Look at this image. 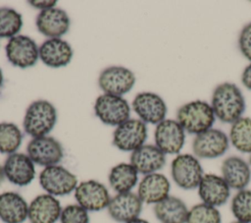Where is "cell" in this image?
<instances>
[{
	"instance_id": "d6986e66",
	"label": "cell",
	"mask_w": 251,
	"mask_h": 223,
	"mask_svg": "<svg viewBox=\"0 0 251 223\" xmlns=\"http://www.w3.org/2000/svg\"><path fill=\"white\" fill-rule=\"evenodd\" d=\"M35 25L44 36L60 38L69 30L70 18L64 10L54 7L41 11L36 17Z\"/></svg>"
},
{
	"instance_id": "7402d4cb",
	"label": "cell",
	"mask_w": 251,
	"mask_h": 223,
	"mask_svg": "<svg viewBox=\"0 0 251 223\" xmlns=\"http://www.w3.org/2000/svg\"><path fill=\"white\" fill-rule=\"evenodd\" d=\"M222 177L230 189L244 190L251 181V168L243 158L239 156H228L221 167Z\"/></svg>"
},
{
	"instance_id": "277c9868",
	"label": "cell",
	"mask_w": 251,
	"mask_h": 223,
	"mask_svg": "<svg viewBox=\"0 0 251 223\" xmlns=\"http://www.w3.org/2000/svg\"><path fill=\"white\" fill-rule=\"evenodd\" d=\"M171 175L176 186L183 190L198 188L203 177V169L193 154H177L171 164Z\"/></svg>"
},
{
	"instance_id": "ba28073f",
	"label": "cell",
	"mask_w": 251,
	"mask_h": 223,
	"mask_svg": "<svg viewBox=\"0 0 251 223\" xmlns=\"http://www.w3.org/2000/svg\"><path fill=\"white\" fill-rule=\"evenodd\" d=\"M229 146L227 135L219 129H209L195 136L192 141L193 153L197 158L213 159L224 155Z\"/></svg>"
},
{
	"instance_id": "52a82bcc",
	"label": "cell",
	"mask_w": 251,
	"mask_h": 223,
	"mask_svg": "<svg viewBox=\"0 0 251 223\" xmlns=\"http://www.w3.org/2000/svg\"><path fill=\"white\" fill-rule=\"evenodd\" d=\"M8 61L15 67L26 69L34 66L39 58V47L29 36L18 34L9 39L5 47Z\"/></svg>"
},
{
	"instance_id": "603a6c76",
	"label": "cell",
	"mask_w": 251,
	"mask_h": 223,
	"mask_svg": "<svg viewBox=\"0 0 251 223\" xmlns=\"http://www.w3.org/2000/svg\"><path fill=\"white\" fill-rule=\"evenodd\" d=\"M71 45L61 38H48L39 46L40 60L50 68L67 66L73 58Z\"/></svg>"
},
{
	"instance_id": "d6a6232c",
	"label": "cell",
	"mask_w": 251,
	"mask_h": 223,
	"mask_svg": "<svg viewBox=\"0 0 251 223\" xmlns=\"http://www.w3.org/2000/svg\"><path fill=\"white\" fill-rule=\"evenodd\" d=\"M238 46L241 54L251 61V23L243 27L238 37Z\"/></svg>"
},
{
	"instance_id": "4fadbf2b",
	"label": "cell",
	"mask_w": 251,
	"mask_h": 223,
	"mask_svg": "<svg viewBox=\"0 0 251 223\" xmlns=\"http://www.w3.org/2000/svg\"><path fill=\"white\" fill-rule=\"evenodd\" d=\"M155 145L165 154H177L185 141V131L176 120L165 119L160 122L154 133Z\"/></svg>"
},
{
	"instance_id": "8992f818",
	"label": "cell",
	"mask_w": 251,
	"mask_h": 223,
	"mask_svg": "<svg viewBox=\"0 0 251 223\" xmlns=\"http://www.w3.org/2000/svg\"><path fill=\"white\" fill-rule=\"evenodd\" d=\"M94 112L102 123L119 126L129 119L130 107L123 96L103 93L95 100Z\"/></svg>"
},
{
	"instance_id": "d4e9b609",
	"label": "cell",
	"mask_w": 251,
	"mask_h": 223,
	"mask_svg": "<svg viewBox=\"0 0 251 223\" xmlns=\"http://www.w3.org/2000/svg\"><path fill=\"white\" fill-rule=\"evenodd\" d=\"M188 208L184 201L169 195L154 205L153 211L161 223H186Z\"/></svg>"
},
{
	"instance_id": "5bb4252c",
	"label": "cell",
	"mask_w": 251,
	"mask_h": 223,
	"mask_svg": "<svg viewBox=\"0 0 251 223\" xmlns=\"http://www.w3.org/2000/svg\"><path fill=\"white\" fill-rule=\"evenodd\" d=\"M132 108L142 122L158 125L165 120L167 105L164 99L151 91L139 92L132 100Z\"/></svg>"
},
{
	"instance_id": "f546056e",
	"label": "cell",
	"mask_w": 251,
	"mask_h": 223,
	"mask_svg": "<svg viewBox=\"0 0 251 223\" xmlns=\"http://www.w3.org/2000/svg\"><path fill=\"white\" fill-rule=\"evenodd\" d=\"M230 208L236 221L251 223V190L238 191L231 199Z\"/></svg>"
},
{
	"instance_id": "30bf717a",
	"label": "cell",
	"mask_w": 251,
	"mask_h": 223,
	"mask_svg": "<svg viewBox=\"0 0 251 223\" xmlns=\"http://www.w3.org/2000/svg\"><path fill=\"white\" fill-rule=\"evenodd\" d=\"M26 152L33 163L44 167L57 165L64 157L62 144L48 136L32 138L27 143Z\"/></svg>"
},
{
	"instance_id": "4316f807",
	"label": "cell",
	"mask_w": 251,
	"mask_h": 223,
	"mask_svg": "<svg viewBox=\"0 0 251 223\" xmlns=\"http://www.w3.org/2000/svg\"><path fill=\"white\" fill-rule=\"evenodd\" d=\"M228 139L238 151L251 153V118L241 117L233 122Z\"/></svg>"
},
{
	"instance_id": "d590c367",
	"label": "cell",
	"mask_w": 251,
	"mask_h": 223,
	"mask_svg": "<svg viewBox=\"0 0 251 223\" xmlns=\"http://www.w3.org/2000/svg\"><path fill=\"white\" fill-rule=\"evenodd\" d=\"M126 223H150V222L147 221V220H145V219H142V218L137 217V218L132 219V220H130V221H128V222H126Z\"/></svg>"
},
{
	"instance_id": "3957f363",
	"label": "cell",
	"mask_w": 251,
	"mask_h": 223,
	"mask_svg": "<svg viewBox=\"0 0 251 223\" xmlns=\"http://www.w3.org/2000/svg\"><path fill=\"white\" fill-rule=\"evenodd\" d=\"M212 106L203 100H193L180 106L176 112V121L189 134L198 135L212 128L215 122Z\"/></svg>"
},
{
	"instance_id": "7c38bea8",
	"label": "cell",
	"mask_w": 251,
	"mask_h": 223,
	"mask_svg": "<svg viewBox=\"0 0 251 223\" xmlns=\"http://www.w3.org/2000/svg\"><path fill=\"white\" fill-rule=\"evenodd\" d=\"M134 84V74L122 66L108 67L100 73L98 78V85L104 93L118 96L128 92Z\"/></svg>"
},
{
	"instance_id": "836d02e7",
	"label": "cell",
	"mask_w": 251,
	"mask_h": 223,
	"mask_svg": "<svg viewBox=\"0 0 251 223\" xmlns=\"http://www.w3.org/2000/svg\"><path fill=\"white\" fill-rule=\"evenodd\" d=\"M28 3H29L32 7H35V8H37V9H40L41 11H44V10H47V9L54 8L57 2H56V1H51V0H48V1L30 0V1H28Z\"/></svg>"
},
{
	"instance_id": "2e32d148",
	"label": "cell",
	"mask_w": 251,
	"mask_h": 223,
	"mask_svg": "<svg viewBox=\"0 0 251 223\" xmlns=\"http://www.w3.org/2000/svg\"><path fill=\"white\" fill-rule=\"evenodd\" d=\"M143 202L137 194L132 192L117 194L111 197L107 206L110 217L120 223H126L139 217Z\"/></svg>"
},
{
	"instance_id": "f35d334b",
	"label": "cell",
	"mask_w": 251,
	"mask_h": 223,
	"mask_svg": "<svg viewBox=\"0 0 251 223\" xmlns=\"http://www.w3.org/2000/svg\"><path fill=\"white\" fill-rule=\"evenodd\" d=\"M249 165L251 166V154H250V158H249Z\"/></svg>"
},
{
	"instance_id": "e0dca14e",
	"label": "cell",
	"mask_w": 251,
	"mask_h": 223,
	"mask_svg": "<svg viewBox=\"0 0 251 223\" xmlns=\"http://www.w3.org/2000/svg\"><path fill=\"white\" fill-rule=\"evenodd\" d=\"M198 195L202 202L218 207L229 198L230 188L222 176L204 174L198 186Z\"/></svg>"
},
{
	"instance_id": "6da1fadb",
	"label": "cell",
	"mask_w": 251,
	"mask_h": 223,
	"mask_svg": "<svg viewBox=\"0 0 251 223\" xmlns=\"http://www.w3.org/2000/svg\"><path fill=\"white\" fill-rule=\"evenodd\" d=\"M211 106L221 122L232 124L242 117L245 111V99L237 85L223 83L214 89Z\"/></svg>"
},
{
	"instance_id": "cb8c5ba5",
	"label": "cell",
	"mask_w": 251,
	"mask_h": 223,
	"mask_svg": "<svg viewBox=\"0 0 251 223\" xmlns=\"http://www.w3.org/2000/svg\"><path fill=\"white\" fill-rule=\"evenodd\" d=\"M28 216V204L16 192L0 194V219L4 223H24Z\"/></svg>"
},
{
	"instance_id": "1f68e13d",
	"label": "cell",
	"mask_w": 251,
	"mask_h": 223,
	"mask_svg": "<svg viewBox=\"0 0 251 223\" xmlns=\"http://www.w3.org/2000/svg\"><path fill=\"white\" fill-rule=\"evenodd\" d=\"M61 223H89V214L79 204H69L62 209L60 216Z\"/></svg>"
},
{
	"instance_id": "9c48e42d",
	"label": "cell",
	"mask_w": 251,
	"mask_h": 223,
	"mask_svg": "<svg viewBox=\"0 0 251 223\" xmlns=\"http://www.w3.org/2000/svg\"><path fill=\"white\" fill-rule=\"evenodd\" d=\"M147 139V127L139 119H128L117 126L113 134V144L122 151H134Z\"/></svg>"
},
{
	"instance_id": "4dcf8cb0",
	"label": "cell",
	"mask_w": 251,
	"mask_h": 223,
	"mask_svg": "<svg viewBox=\"0 0 251 223\" xmlns=\"http://www.w3.org/2000/svg\"><path fill=\"white\" fill-rule=\"evenodd\" d=\"M186 223H222V216L217 207L201 202L188 210Z\"/></svg>"
},
{
	"instance_id": "ffe728a7",
	"label": "cell",
	"mask_w": 251,
	"mask_h": 223,
	"mask_svg": "<svg viewBox=\"0 0 251 223\" xmlns=\"http://www.w3.org/2000/svg\"><path fill=\"white\" fill-rule=\"evenodd\" d=\"M129 163L135 170L145 175L157 173L166 164V154L153 144H143L131 152Z\"/></svg>"
},
{
	"instance_id": "7a4b0ae2",
	"label": "cell",
	"mask_w": 251,
	"mask_h": 223,
	"mask_svg": "<svg viewBox=\"0 0 251 223\" xmlns=\"http://www.w3.org/2000/svg\"><path fill=\"white\" fill-rule=\"evenodd\" d=\"M57 122V110L55 106L45 99H38L27 107L23 126L25 132L32 137L47 136Z\"/></svg>"
},
{
	"instance_id": "ac0fdd59",
	"label": "cell",
	"mask_w": 251,
	"mask_h": 223,
	"mask_svg": "<svg viewBox=\"0 0 251 223\" xmlns=\"http://www.w3.org/2000/svg\"><path fill=\"white\" fill-rule=\"evenodd\" d=\"M62 206L56 196L42 194L35 196L28 204L29 223H56L61 216Z\"/></svg>"
},
{
	"instance_id": "44dd1931",
	"label": "cell",
	"mask_w": 251,
	"mask_h": 223,
	"mask_svg": "<svg viewBox=\"0 0 251 223\" xmlns=\"http://www.w3.org/2000/svg\"><path fill=\"white\" fill-rule=\"evenodd\" d=\"M171 184L169 179L161 173L145 175L138 184L137 195L142 202L156 204L169 196Z\"/></svg>"
},
{
	"instance_id": "e575fe53",
	"label": "cell",
	"mask_w": 251,
	"mask_h": 223,
	"mask_svg": "<svg viewBox=\"0 0 251 223\" xmlns=\"http://www.w3.org/2000/svg\"><path fill=\"white\" fill-rule=\"evenodd\" d=\"M241 82L247 89L251 90V63L244 69L241 75Z\"/></svg>"
},
{
	"instance_id": "5b68a950",
	"label": "cell",
	"mask_w": 251,
	"mask_h": 223,
	"mask_svg": "<svg viewBox=\"0 0 251 223\" xmlns=\"http://www.w3.org/2000/svg\"><path fill=\"white\" fill-rule=\"evenodd\" d=\"M38 179L41 188L54 196L69 195L77 186L76 176L59 164L44 167Z\"/></svg>"
},
{
	"instance_id": "8d00e7d4",
	"label": "cell",
	"mask_w": 251,
	"mask_h": 223,
	"mask_svg": "<svg viewBox=\"0 0 251 223\" xmlns=\"http://www.w3.org/2000/svg\"><path fill=\"white\" fill-rule=\"evenodd\" d=\"M4 178H5V175H4V171H3V166L0 165V184L2 183Z\"/></svg>"
},
{
	"instance_id": "83f0119b",
	"label": "cell",
	"mask_w": 251,
	"mask_h": 223,
	"mask_svg": "<svg viewBox=\"0 0 251 223\" xmlns=\"http://www.w3.org/2000/svg\"><path fill=\"white\" fill-rule=\"evenodd\" d=\"M23 134L20 128L10 122L0 123V152L4 154L15 153L21 146Z\"/></svg>"
},
{
	"instance_id": "ab89813d",
	"label": "cell",
	"mask_w": 251,
	"mask_h": 223,
	"mask_svg": "<svg viewBox=\"0 0 251 223\" xmlns=\"http://www.w3.org/2000/svg\"><path fill=\"white\" fill-rule=\"evenodd\" d=\"M231 223H243V222H239V221H234V222H231Z\"/></svg>"
},
{
	"instance_id": "f1b7e54d",
	"label": "cell",
	"mask_w": 251,
	"mask_h": 223,
	"mask_svg": "<svg viewBox=\"0 0 251 223\" xmlns=\"http://www.w3.org/2000/svg\"><path fill=\"white\" fill-rule=\"evenodd\" d=\"M23 18L16 10L8 7L0 8V37L12 38L20 32Z\"/></svg>"
},
{
	"instance_id": "484cf974",
	"label": "cell",
	"mask_w": 251,
	"mask_h": 223,
	"mask_svg": "<svg viewBox=\"0 0 251 223\" xmlns=\"http://www.w3.org/2000/svg\"><path fill=\"white\" fill-rule=\"evenodd\" d=\"M108 181L117 194L128 193L138 182V172L130 163H119L110 170Z\"/></svg>"
},
{
	"instance_id": "9a60e30c",
	"label": "cell",
	"mask_w": 251,
	"mask_h": 223,
	"mask_svg": "<svg viewBox=\"0 0 251 223\" xmlns=\"http://www.w3.org/2000/svg\"><path fill=\"white\" fill-rule=\"evenodd\" d=\"M3 171L5 178L12 184L20 187L27 186L35 178V167L27 154L15 152L7 156Z\"/></svg>"
},
{
	"instance_id": "74e56055",
	"label": "cell",
	"mask_w": 251,
	"mask_h": 223,
	"mask_svg": "<svg viewBox=\"0 0 251 223\" xmlns=\"http://www.w3.org/2000/svg\"><path fill=\"white\" fill-rule=\"evenodd\" d=\"M3 82H4V77H3L2 70L0 69V87H1V86H2V84H3Z\"/></svg>"
},
{
	"instance_id": "8fae6325",
	"label": "cell",
	"mask_w": 251,
	"mask_h": 223,
	"mask_svg": "<svg viewBox=\"0 0 251 223\" xmlns=\"http://www.w3.org/2000/svg\"><path fill=\"white\" fill-rule=\"evenodd\" d=\"M75 198L77 204L87 211H100L107 208L111 196L104 184L96 180H87L77 184Z\"/></svg>"
}]
</instances>
